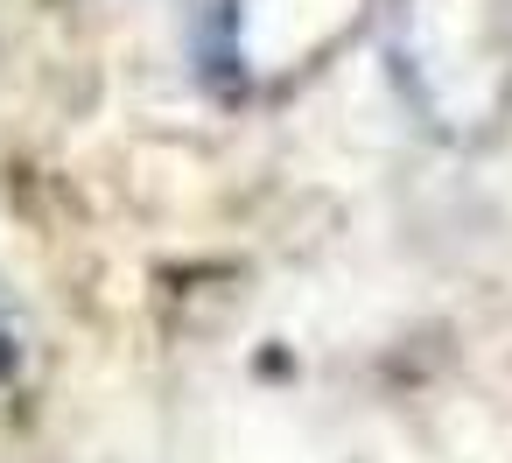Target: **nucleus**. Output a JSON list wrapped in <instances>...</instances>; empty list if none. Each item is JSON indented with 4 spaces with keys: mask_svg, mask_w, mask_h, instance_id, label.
Instances as JSON below:
<instances>
[{
    "mask_svg": "<svg viewBox=\"0 0 512 463\" xmlns=\"http://www.w3.org/2000/svg\"><path fill=\"white\" fill-rule=\"evenodd\" d=\"M22 358V316H15V302L0 295V372H8Z\"/></svg>",
    "mask_w": 512,
    "mask_h": 463,
    "instance_id": "nucleus-1",
    "label": "nucleus"
}]
</instances>
